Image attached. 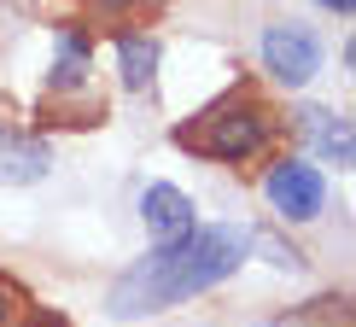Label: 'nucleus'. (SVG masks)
Here are the masks:
<instances>
[{
	"instance_id": "13",
	"label": "nucleus",
	"mask_w": 356,
	"mask_h": 327,
	"mask_svg": "<svg viewBox=\"0 0 356 327\" xmlns=\"http://www.w3.org/2000/svg\"><path fill=\"white\" fill-rule=\"evenodd\" d=\"M321 6H327V12H339V18H350V12H356V0H321Z\"/></svg>"
},
{
	"instance_id": "12",
	"label": "nucleus",
	"mask_w": 356,
	"mask_h": 327,
	"mask_svg": "<svg viewBox=\"0 0 356 327\" xmlns=\"http://www.w3.org/2000/svg\"><path fill=\"white\" fill-rule=\"evenodd\" d=\"M18 316H24L18 327H70L65 316H58V310H18Z\"/></svg>"
},
{
	"instance_id": "8",
	"label": "nucleus",
	"mask_w": 356,
	"mask_h": 327,
	"mask_svg": "<svg viewBox=\"0 0 356 327\" xmlns=\"http://www.w3.org/2000/svg\"><path fill=\"white\" fill-rule=\"evenodd\" d=\"M117 65H123L129 88H146L158 77V41L152 35H117Z\"/></svg>"
},
{
	"instance_id": "5",
	"label": "nucleus",
	"mask_w": 356,
	"mask_h": 327,
	"mask_svg": "<svg viewBox=\"0 0 356 327\" xmlns=\"http://www.w3.org/2000/svg\"><path fill=\"white\" fill-rule=\"evenodd\" d=\"M140 216H146V228H152L158 246L193 234V205H187V193L170 187V182H152V187L140 193Z\"/></svg>"
},
{
	"instance_id": "11",
	"label": "nucleus",
	"mask_w": 356,
	"mask_h": 327,
	"mask_svg": "<svg viewBox=\"0 0 356 327\" xmlns=\"http://www.w3.org/2000/svg\"><path fill=\"white\" fill-rule=\"evenodd\" d=\"M24 310V292L12 287V280H0V327H12V316Z\"/></svg>"
},
{
	"instance_id": "7",
	"label": "nucleus",
	"mask_w": 356,
	"mask_h": 327,
	"mask_svg": "<svg viewBox=\"0 0 356 327\" xmlns=\"http://www.w3.org/2000/svg\"><path fill=\"white\" fill-rule=\"evenodd\" d=\"M298 129L316 141V152L327 158V164H339V170L356 158V129H350V117H333V111L309 106V111H298Z\"/></svg>"
},
{
	"instance_id": "1",
	"label": "nucleus",
	"mask_w": 356,
	"mask_h": 327,
	"mask_svg": "<svg viewBox=\"0 0 356 327\" xmlns=\"http://www.w3.org/2000/svg\"><path fill=\"white\" fill-rule=\"evenodd\" d=\"M251 234L234 228V222H211V228H193L181 240H164L146 263H135L123 280L111 287V316H152V310H170L193 298V292L228 280L245 263Z\"/></svg>"
},
{
	"instance_id": "6",
	"label": "nucleus",
	"mask_w": 356,
	"mask_h": 327,
	"mask_svg": "<svg viewBox=\"0 0 356 327\" xmlns=\"http://www.w3.org/2000/svg\"><path fill=\"white\" fill-rule=\"evenodd\" d=\"M47 164H53V152H47L41 141L18 135V129H0V187H29V182H41Z\"/></svg>"
},
{
	"instance_id": "2",
	"label": "nucleus",
	"mask_w": 356,
	"mask_h": 327,
	"mask_svg": "<svg viewBox=\"0 0 356 327\" xmlns=\"http://www.w3.org/2000/svg\"><path fill=\"white\" fill-rule=\"evenodd\" d=\"M275 135V117L245 94H228L216 106H204L193 123L175 129V146L181 152H199V158H222V164H245L251 152H263Z\"/></svg>"
},
{
	"instance_id": "3",
	"label": "nucleus",
	"mask_w": 356,
	"mask_h": 327,
	"mask_svg": "<svg viewBox=\"0 0 356 327\" xmlns=\"http://www.w3.org/2000/svg\"><path fill=\"white\" fill-rule=\"evenodd\" d=\"M263 65H269L275 82L304 88L321 70V41L309 35L304 24H269V29H263Z\"/></svg>"
},
{
	"instance_id": "9",
	"label": "nucleus",
	"mask_w": 356,
	"mask_h": 327,
	"mask_svg": "<svg viewBox=\"0 0 356 327\" xmlns=\"http://www.w3.org/2000/svg\"><path fill=\"white\" fill-rule=\"evenodd\" d=\"M82 70H88V41L70 29V35H65V58H58L53 82H82Z\"/></svg>"
},
{
	"instance_id": "4",
	"label": "nucleus",
	"mask_w": 356,
	"mask_h": 327,
	"mask_svg": "<svg viewBox=\"0 0 356 327\" xmlns=\"http://www.w3.org/2000/svg\"><path fill=\"white\" fill-rule=\"evenodd\" d=\"M269 205L286 222H309V216H321V205H327V182H321L316 164L280 158L275 170H269Z\"/></svg>"
},
{
	"instance_id": "10",
	"label": "nucleus",
	"mask_w": 356,
	"mask_h": 327,
	"mask_svg": "<svg viewBox=\"0 0 356 327\" xmlns=\"http://www.w3.org/2000/svg\"><path fill=\"white\" fill-rule=\"evenodd\" d=\"M251 246H263V251H269V263H275V269H298V251H286V246L275 240V234H251Z\"/></svg>"
}]
</instances>
